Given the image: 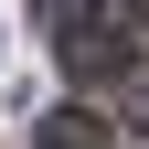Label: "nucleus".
Segmentation results:
<instances>
[{"label": "nucleus", "instance_id": "obj_1", "mask_svg": "<svg viewBox=\"0 0 149 149\" xmlns=\"http://www.w3.org/2000/svg\"><path fill=\"white\" fill-rule=\"evenodd\" d=\"M117 64H128V43H117L107 22H85V11H74V22H64V74L85 85V74H117Z\"/></svg>", "mask_w": 149, "mask_h": 149}, {"label": "nucleus", "instance_id": "obj_2", "mask_svg": "<svg viewBox=\"0 0 149 149\" xmlns=\"http://www.w3.org/2000/svg\"><path fill=\"white\" fill-rule=\"evenodd\" d=\"M32 139H43V149H117V128H107L96 107H53V117L32 128Z\"/></svg>", "mask_w": 149, "mask_h": 149}, {"label": "nucleus", "instance_id": "obj_3", "mask_svg": "<svg viewBox=\"0 0 149 149\" xmlns=\"http://www.w3.org/2000/svg\"><path fill=\"white\" fill-rule=\"evenodd\" d=\"M128 128H139V139H149V64L128 74Z\"/></svg>", "mask_w": 149, "mask_h": 149}, {"label": "nucleus", "instance_id": "obj_4", "mask_svg": "<svg viewBox=\"0 0 149 149\" xmlns=\"http://www.w3.org/2000/svg\"><path fill=\"white\" fill-rule=\"evenodd\" d=\"M74 11H85V0H43V32H64V22H74Z\"/></svg>", "mask_w": 149, "mask_h": 149}, {"label": "nucleus", "instance_id": "obj_5", "mask_svg": "<svg viewBox=\"0 0 149 149\" xmlns=\"http://www.w3.org/2000/svg\"><path fill=\"white\" fill-rule=\"evenodd\" d=\"M128 22H139V32H149V0H128Z\"/></svg>", "mask_w": 149, "mask_h": 149}]
</instances>
